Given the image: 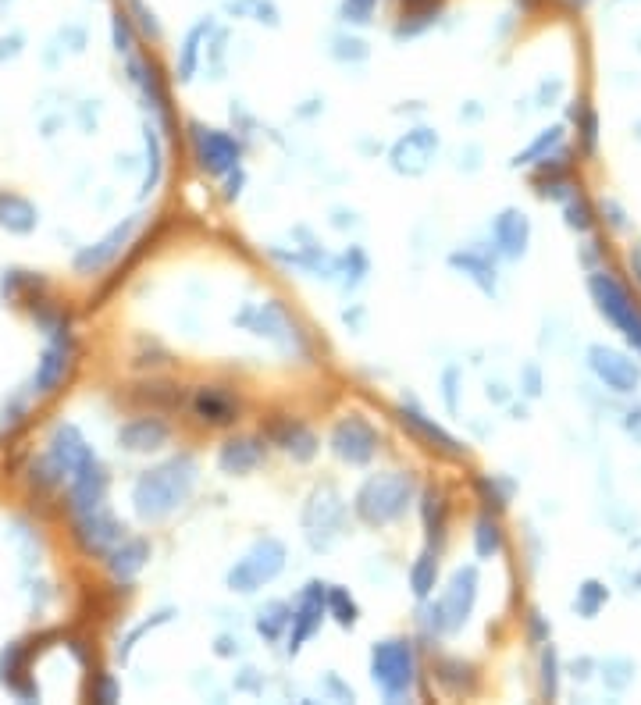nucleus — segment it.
Masks as SVG:
<instances>
[{
  "label": "nucleus",
  "instance_id": "obj_1",
  "mask_svg": "<svg viewBox=\"0 0 641 705\" xmlns=\"http://www.w3.org/2000/svg\"><path fill=\"white\" fill-rule=\"evenodd\" d=\"M196 478H200V463H196L193 453H179L143 470L136 478V488H132V506H136L139 520L157 524V520L171 517L182 503H189Z\"/></svg>",
  "mask_w": 641,
  "mask_h": 705
},
{
  "label": "nucleus",
  "instance_id": "obj_2",
  "mask_svg": "<svg viewBox=\"0 0 641 705\" xmlns=\"http://www.w3.org/2000/svg\"><path fill=\"white\" fill-rule=\"evenodd\" d=\"M417 481L410 470H385V474H371L353 495V513L364 520L367 527H389L403 520L414 506Z\"/></svg>",
  "mask_w": 641,
  "mask_h": 705
},
{
  "label": "nucleus",
  "instance_id": "obj_3",
  "mask_svg": "<svg viewBox=\"0 0 641 705\" xmlns=\"http://www.w3.org/2000/svg\"><path fill=\"white\" fill-rule=\"evenodd\" d=\"M478 570L474 567H460L449 584L442 588V595L435 602L421 609V627L431 634V638H449V634H460L471 620L474 606H478Z\"/></svg>",
  "mask_w": 641,
  "mask_h": 705
},
{
  "label": "nucleus",
  "instance_id": "obj_4",
  "mask_svg": "<svg viewBox=\"0 0 641 705\" xmlns=\"http://www.w3.org/2000/svg\"><path fill=\"white\" fill-rule=\"evenodd\" d=\"M371 681L385 702H406L417 684V652L406 638H385L371 649Z\"/></svg>",
  "mask_w": 641,
  "mask_h": 705
},
{
  "label": "nucleus",
  "instance_id": "obj_5",
  "mask_svg": "<svg viewBox=\"0 0 641 705\" xmlns=\"http://www.w3.org/2000/svg\"><path fill=\"white\" fill-rule=\"evenodd\" d=\"M588 292H592L599 314L624 335L627 346L641 357V307L634 303L631 292L609 275V271H592V278H588Z\"/></svg>",
  "mask_w": 641,
  "mask_h": 705
},
{
  "label": "nucleus",
  "instance_id": "obj_6",
  "mask_svg": "<svg viewBox=\"0 0 641 705\" xmlns=\"http://www.w3.org/2000/svg\"><path fill=\"white\" fill-rule=\"evenodd\" d=\"M342 527H346V499L339 495V488H314L303 506V535H307L310 549L328 552L342 538Z\"/></svg>",
  "mask_w": 641,
  "mask_h": 705
},
{
  "label": "nucleus",
  "instance_id": "obj_7",
  "mask_svg": "<svg viewBox=\"0 0 641 705\" xmlns=\"http://www.w3.org/2000/svg\"><path fill=\"white\" fill-rule=\"evenodd\" d=\"M285 545L278 542V538H260V542L250 545V552H246L243 560L236 563V567L228 570V588L239 595H253L260 592L264 584H271L278 574L285 570Z\"/></svg>",
  "mask_w": 641,
  "mask_h": 705
},
{
  "label": "nucleus",
  "instance_id": "obj_8",
  "mask_svg": "<svg viewBox=\"0 0 641 705\" xmlns=\"http://www.w3.org/2000/svg\"><path fill=\"white\" fill-rule=\"evenodd\" d=\"M382 446V435L371 421H364L360 414H346L332 424V435H328V449H332L335 460H342L346 467H367V463L378 456Z\"/></svg>",
  "mask_w": 641,
  "mask_h": 705
},
{
  "label": "nucleus",
  "instance_id": "obj_9",
  "mask_svg": "<svg viewBox=\"0 0 641 705\" xmlns=\"http://www.w3.org/2000/svg\"><path fill=\"white\" fill-rule=\"evenodd\" d=\"M189 143H193L196 164H200V171H207V175H228V171H236L239 161H243V143L225 129L189 122Z\"/></svg>",
  "mask_w": 641,
  "mask_h": 705
},
{
  "label": "nucleus",
  "instance_id": "obj_10",
  "mask_svg": "<svg viewBox=\"0 0 641 705\" xmlns=\"http://www.w3.org/2000/svg\"><path fill=\"white\" fill-rule=\"evenodd\" d=\"M325 613H328V584L310 581L307 588H303V595H300V606L293 609V624H289V645H285V652H289V656H296V652H300L303 645L314 638L317 627H321V620H325Z\"/></svg>",
  "mask_w": 641,
  "mask_h": 705
},
{
  "label": "nucleus",
  "instance_id": "obj_11",
  "mask_svg": "<svg viewBox=\"0 0 641 705\" xmlns=\"http://www.w3.org/2000/svg\"><path fill=\"white\" fill-rule=\"evenodd\" d=\"M588 367H592L595 378L606 385V389L620 392V396H631L641 385V367L631 357H624L620 349L609 346H592L588 349Z\"/></svg>",
  "mask_w": 641,
  "mask_h": 705
},
{
  "label": "nucleus",
  "instance_id": "obj_12",
  "mask_svg": "<svg viewBox=\"0 0 641 705\" xmlns=\"http://www.w3.org/2000/svg\"><path fill=\"white\" fill-rule=\"evenodd\" d=\"M439 154V132L431 129H410L406 136L396 139V146L389 150V161H392V171L399 175H424L431 168Z\"/></svg>",
  "mask_w": 641,
  "mask_h": 705
},
{
  "label": "nucleus",
  "instance_id": "obj_13",
  "mask_svg": "<svg viewBox=\"0 0 641 705\" xmlns=\"http://www.w3.org/2000/svg\"><path fill=\"white\" fill-rule=\"evenodd\" d=\"M399 424L414 431V435L421 438V442H424L428 449H435V453L449 456V460H463V456H467V449H463L460 442H456V438L449 435L446 428H439V424L431 421L428 414H421V410H417L414 403H403V406H399Z\"/></svg>",
  "mask_w": 641,
  "mask_h": 705
},
{
  "label": "nucleus",
  "instance_id": "obj_14",
  "mask_svg": "<svg viewBox=\"0 0 641 705\" xmlns=\"http://www.w3.org/2000/svg\"><path fill=\"white\" fill-rule=\"evenodd\" d=\"M528 243H531V221L524 211L517 207H506L499 218L492 221V246L499 257L506 260H520L528 253Z\"/></svg>",
  "mask_w": 641,
  "mask_h": 705
},
{
  "label": "nucleus",
  "instance_id": "obj_15",
  "mask_svg": "<svg viewBox=\"0 0 641 705\" xmlns=\"http://www.w3.org/2000/svg\"><path fill=\"white\" fill-rule=\"evenodd\" d=\"M268 446H264V435H232L221 442L218 449V470L221 474H250L264 463Z\"/></svg>",
  "mask_w": 641,
  "mask_h": 705
},
{
  "label": "nucleus",
  "instance_id": "obj_16",
  "mask_svg": "<svg viewBox=\"0 0 641 705\" xmlns=\"http://www.w3.org/2000/svg\"><path fill=\"white\" fill-rule=\"evenodd\" d=\"M268 438H271V446H278L285 456H293L296 463H310L317 453H321V442H317L314 431H310L303 421H293V417L271 421Z\"/></svg>",
  "mask_w": 641,
  "mask_h": 705
},
{
  "label": "nucleus",
  "instance_id": "obj_17",
  "mask_svg": "<svg viewBox=\"0 0 641 705\" xmlns=\"http://www.w3.org/2000/svg\"><path fill=\"white\" fill-rule=\"evenodd\" d=\"M193 414H196V421L211 424V428H228V424L239 421V399L228 396L225 389L203 385L193 396Z\"/></svg>",
  "mask_w": 641,
  "mask_h": 705
},
{
  "label": "nucleus",
  "instance_id": "obj_18",
  "mask_svg": "<svg viewBox=\"0 0 641 705\" xmlns=\"http://www.w3.org/2000/svg\"><path fill=\"white\" fill-rule=\"evenodd\" d=\"M171 428L161 417H136L118 431V446L129 453H157L161 446H168Z\"/></svg>",
  "mask_w": 641,
  "mask_h": 705
},
{
  "label": "nucleus",
  "instance_id": "obj_19",
  "mask_svg": "<svg viewBox=\"0 0 641 705\" xmlns=\"http://www.w3.org/2000/svg\"><path fill=\"white\" fill-rule=\"evenodd\" d=\"M122 535H125V527L107 510H100V506L86 510V517L79 520V538L90 552H107L114 542H122Z\"/></svg>",
  "mask_w": 641,
  "mask_h": 705
},
{
  "label": "nucleus",
  "instance_id": "obj_20",
  "mask_svg": "<svg viewBox=\"0 0 641 705\" xmlns=\"http://www.w3.org/2000/svg\"><path fill=\"white\" fill-rule=\"evenodd\" d=\"M421 520H424V531H428V549L442 552V545H446V527H449V495L442 492V488H424Z\"/></svg>",
  "mask_w": 641,
  "mask_h": 705
},
{
  "label": "nucleus",
  "instance_id": "obj_21",
  "mask_svg": "<svg viewBox=\"0 0 641 705\" xmlns=\"http://www.w3.org/2000/svg\"><path fill=\"white\" fill-rule=\"evenodd\" d=\"M435 681L442 684V691L449 695H471L478 688V673L471 663H463L456 656H439L435 659Z\"/></svg>",
  "mask_w": 641,
  "mask_h": 705
},
{
  "label": "nucleus",
  "instance_id": "obj_22",
  "mask_svg": "<svg viewBox=\"0 0 641 705\" xmlns=\"http://www.w3.org/2000/svg\"><path fill=\"white\" fill-rule=\"evenodd\" d=\"M449 264L471 278V282L478 285L485 296H495V292H499V285H495V268H492V260H488L485 253H478V250H456L453 257H449Z\"/></svg>",
  "mask_w": 641,
  "mask_h": 705
},
{
  "label": "nucleus",
  "instance_id": "obj_23",
  "mask_svg": "<svg viewBox=\"0 0 641 705\" xmlns=\"http://www.w3.org/2000/svg\"><path fill=\"white\" fill-rule=\"evenodd\" d=\"M147 560H150V542L147 538H132V542H122L118 549L111 552L107 567H111L114 577L129 581L132 574H139V570L147 567Z\"/></svg>",
  "mask_w": 641,
  "mask_h": 705
},
{
  "label": "nucleus",
  "instance_id": "obj_24",
  "mask_svg": "<svg viewBox=\"0 0 641 705\" xmlns=\"http://www.w3.org/2000/svg\"><path fill=\"white\" fill-rule=\"evenodd\" d=\"M506 545V535H503V524H499V513H481L474 520V552H478V560H492L499 556Z\"/></svg>",
  "mask_w": 641,
  "mask_h": 705
},
{
  "label": "nucleus",
  "instance_id": "obj_25",
  "mask_svg": "<svg viewBox=\"0 0 641 705\" xmlns=\"http://www.w3.org/2000/svg\"><path fill=\"white\" fill-rule=\"evenodd\" d=\"M410 588H414V595L421 602H428L431 592L439 588V552L435 549L421 552L414 560V567H410Z\"/></svg>",
  "mask_w": 641,
  "mask_h": 705
},
{
  "label": "nucleus",
  "instance_id": "obj_26",
  "mask_svg": "<svg viewBox=\"0 0 641 705\" xmlns=\"http://www.w3.org/2000/svg\"><path fill=\"white\" fill-rule=\"evenodd\" d=\"M293 624V606L289 602H264L257 613V634L264 641H278Z\"/></svg>",
  "mask_w": 641,
  "mask_h": 705
},
{
  "label": "nucleus",
  "instance_id": "obj_27",
  "mask_svg": "<svg viewBox=\"0 0 641 705\" xmlns=\"http://www.w3.org/2000/svg\"><path fill=\"white\" fill-rule=\"evenodd\" d=\"M563 146V125H552V129H542V136L535 139L531 146H524L517 157H513V164H538V161H545L549 154H556Z\"/></svg>",
  "mask_w": 641,
  "mask_h": 705
},
{
  "label": "nucleus",
  "instance_id": "obj_28",
  "mask_svg": "<svg viewBox=\"0 0 641 705\" xmlns=\"http://www.w3.org/2000/svg\"><path fill=\"white\" fill-rule=\"evenodd\" d=\"M474 488H478V499L488 513H503L506 503H510V485H503V481L492 478V474L474 478Z\"/></svg>",
  "mask_w": 641,
  "mask_h": 705
},
{
  "label": "nucleus",
  "instance_id": "obj_29",
  "mask_svg": "<svg viewBox=\"0 0 641 705\" xmlns=\"http://www.w3.org/2000/svg\"><path fill=\"white\" fill-rule=\"evenodd\" d=\"M200 40H203V25L189 29L186 43L179 50V61H175V72H179V82H193L196 68H200Z\"/></svg>",
  "mask_w": 641,
  "mask_h": 705
},
{
  "label": "nucleus",
  "instance_id": "obj_30",
  "mask_svg": "<svg viewBox=\"0 0 641 705\" xmlns=\"http://www.w3.org/2000/svg\"><path fill=\"white\" fill-rule=\"evenodd\" d=\"M328 616H332L335 624L339 627H353L357 624V616H360V609H357V599L346 592V588H328Z\"/></svg>",
  "mask_w": 641,
  "mask_h": 705
},
{
  "label": "nucleus",
  "instance_id": "obj_31",
  "mask_svg": "<svg viewBox=\"0 0 641 705\" xmlns=\"http://www.w3.org/2000/svg\"><path fill=\"white\" fill-rule=\"evenodd\" d=\"M606 602H609V588L606 584H599V581H585L574 595V609L585 616V620L599 616V609L606 606Z\"/></svg>",
  "mask_w": 641,
  "mask_h": 705
},
{
  "label": "nucleus",
  "instance_id": "obj_32",
  "mask_svg": "<svg viewBox=\"0 0 641 705\" xmlns=\"http://www.w3.org/2000/svg\"><path fill=\"white\" fill-rule=\"evenodd\" d=\"M563 218H567V228H574V232H588V228L595 225L592 218V203L585 200V193H570L567 200H563Z\"/></svg>",
  "mask_w": 641,
  "mask_h": 705
},
{
  "label": "nucleus",
  "instance_id": "obj_33",
  "mask_svg": "<svg viewBox=\"0 0 641 705\" xmlns=\"http://www.w3.org/2000/svg\"><path fill=\"white\" fill-rule=\"evenodd\" d=\"M577 132H581V146H585L588 154H595V143H599V118H595V111L588 107V100H577Z\"/></svg>",
  "mask_w": 641,
  "mask_h": 705
},
{
  "label": "nucleus",
  "instance_id": "obj_34",
  "mask_svg": "<svg viewBox=\"0 0 641 705\" xmlns=\"http://www.w3.org/2000/svg\"><path fill=\"white\" fill-rule=\"evenodd\" d=\"M542 695L545 698H556L560 695V656L556 649H542Z\"/></svg>",
  "mask_w": 641,
  "mask_h": 705
},
{
  "label": "nucleus",
  "instance_id": "obj_35",
  "mask_svg": "<svg viewBox=\"0 0 641 705\" xmlns=\"http://www.w3.org/2000/svg\"><path fill=\"white\" fill-rule=\"evenodd\" d=\"M147 392H139V399H147V403H161L168 410H175V406H182V389L179 385H171V381H157V385H143Z\"/></svg>",
  "mask_w": 641,
  "mask_h": 705
},
{
  "label": "nucleus",
  "instance_id": "obj_36",
  "mask_svg": "<svg viewBox=\"0 0 641 705\" xmlns=\"http://www.w3.org/2000/svg\"><path fill=\"white\" fill-rule=\"evenodd\" d=\"M602 681L613 691H624L627 684L634 681V663H627V659H609V663L602 666Z\"/></svg>",
  "mask_w": 641,
  "mask_h": 705
},
{
  "label": "nucleus",
  "instance_id": "obj_37",
  "mask_svg": "<svg viewBox=\"0 0 641 705\" xmlns=\"http://www.w3.org/2000/svg\"><path fill=\"white\" fill-rule=\"evenodd\" d=\"M171 616H175V609H161V613H157V616H154V620H147V624H139V627H136V631H132V634H129V638H125V641H122V645H118V656H122V659H129V652H132V649H136V641H139V638H143V634H147V631H154V627L168 624Z\"/></svg>",
  "mask_w": 641,
  "mask_h": 705
},
{
  "label": "nucleus",
  "instance_id": "obj_38",
  "mask_svg": "<svg viewBox=\"0 0 641 705\" xmlns=\"http://www.w3.org/2000/svg\"><path fill=\"white\" fill-rule=\"evenodd\" d=\"M378 8V0H342V22L353 25H367Z\"/></svg>",
  "mask_w": 641,
  "mask_h": 705
},
{
  "label": "nucleus",
  "instance_id": "obj_39",
  "mask_svg": "<svg viewBox=\"0 0 641 705\" xmlns=\"http://www.w3.org/2000/svg\"><path fill=\"white\" fill-rule=\"evenodd\" d=\"M335 57H339V61H364L367 57V43L364 40H353V36H339V40H335V50H332Z\"/></svg>",
  "mask_w": 641,
  "mask_h": 705
},
{
  "label": "nucleus",
  "instance_id": "obj_40",
  "mask_svg": "<svg viewBox=\"0 0 641 705\" xmlns=\"http://www.w3.org/2000/svg\"><path fill=\"white\" fill-rule=\"evenodd\" d=\"M528 634H531V645H549L552 627L545 624L542 613H538V609H531V616H528Z\"/></svg>",
  "mask_w": 641,
  "mask_h": 705
},
{
  "label": "nucleus",
  "instance_id": "obj_41",
  "mask_svg": "<svg viewBox=\"0 0 641 705\" xmlns=\"http://www.w3.org/2000/svg\"><path fill=\"white\" fill-rule=\"evenodd\" d=\"M243 182H246V175L236 168V175L228 171V182H225V200H239V193H243Z\"/></svg>",
  "mask_w": 641,
  "mask_h": 705
},
{
  "label": "nucleus",
  "instance_id": "obj_42",
  "mask_svg": "<svg viewBox=\"0 0 641 705\" xmlns=\"http://www.w3.org/2000/svg\"><path fill=\"white\" fill-rule=\"evenodd\" d=\"M97 698L100 702H114V698H118V688H114V681H100V688H97Z\"/></svg>",
  "mask_w": 641,
  "mask_h": 705
},
{
  "label": "nucleus",
  "instance_id": "obj_43",
  "mask_svg": "<svg viewBox=\"0 0 641 705\" xmlns=\"http://www.w3.org/2000/svg\"><path fill=\"white\" fill-rule=\"evenodd\" d=\"M524 374H528V389H524V392H528V396H538V392H542V378H538V367H528Z\"/></svg>",
  "mask_w": 641,
  "mask_h": 705
},
{
  "label": "nucleus",
  "instance_id": "obj_44",
  "mask_svg": "<svg viewBox=\"0 0 641 705\" xmlns=\"http://www.w3.org/2000/svg\"><path fill=\"white\" fill-rule=\"evenodd\" d=\"M631 268H634V275H638V282H641V250L631 253Z\"/></svg>",
  "mask_w": 641,
  "mask_h": 705
}]
</instances>
